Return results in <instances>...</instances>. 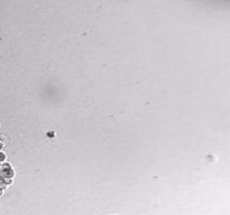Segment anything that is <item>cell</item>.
I'll list each match as a JSON object with an SVG mask.
<instances>
[{"label":"cell","mask_w":230,"mask_h":215,"mask_svg":"<svg viewBox=\"0 0 230 215\" xmlns=\"http://www.w3.org/2000/svg\"><path fill=\"white\" fill-rule=\"evenodd\" d=\"M2 146H4V144H1V142H0V149L2 148Z\"/></svg>","instance_id":"obj_3"},{"label":"cell","mask_w":230,"mask_h":215,"mask_svg":"<svg viewBox=\"0 0 230 215\" xmlns=\"http://www.w3.org/2000/svg\"><path fill=\"white\" fill-rule=\"evenodd\" d=\"M5 158H6V156H5L2 152H0V161H4L5 160Z\"/></svg>","instance_id":"obj_2"},{"label":"cell","mask_w":230,"mask_h":215,"mask_svg":"<svg viewBox=\"0 0 230 215\" xmlns=\"http://www.w3.org/2000/svg\"><path fill=\"white\" fill-rule=\"evenodd\" d=\"M1 173L4 174L5 178H11L14 176V171L11 169V166L9 164H4L2 165V170Z\"/></svg>","instance_id":"obj_1"}]
</instances>
